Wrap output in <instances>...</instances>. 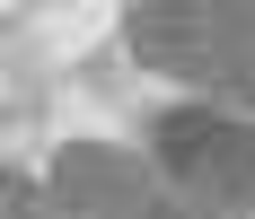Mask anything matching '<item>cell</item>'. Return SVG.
<instances>
[{
  "label": "cell",
  "instance_id": "cell-1",
  "mask_svg": "<svg viewBox=\"0 0 255 219\" xmlns=\"http://www.w3.org/2000/svg\"><path fill=\"white\" fill-rule=\"evenodd\" d=\"M132 62L220 105H255V0H132Z\"/></svg>",
  "mask_w": 255,
  "mask_h": 219
},
{
  "label": "cell",
  "instance_id": "cell-2",
  "mask_svg": "<svg viewBox=\"0 0 255 219\" xmlns=\"http://www.w3.org/2000/svg\"><path fill=\"white\" fill-rule=\"evenodd\" d=\"M150 167L167 184H185L211 211L255 219V123L220 114V105H176L150 123Z\"/></svg>",
  "mask_w": 255,
  "mask_h": 219
},
{
  "label": "cell",
  "instance_id": "cell-3",
  "mask_svg": "<svg viewBox=\"0 0 255 219\" xmlns=\"http://www.w3.org/2000/svg\"><path fill=\"white\" fill-rule=\"evenodd\" d=\"M53 193L71 202L79 219H238V211L194 202L185 184H167L141 149H115V141H71L53 158Z\"/></svg>",
  "mask_w": 255,
  "mask_h": 219
},
{
  "label": "cell",
  "instance_id": "cell-4",
  "mask_svg": "<svg viewBox=\"0 0 255 219\" xmlns=\"http://www.w3.org/2000/svg\"><path fill=\"white\" fill-rule=\"evenodd\" d=\"M0 219H79V211L53 193V184H26L18 167H0Z\"/></svg>",
  "mask_w": 255,
  "mask_h": 219
}]
</instances>
